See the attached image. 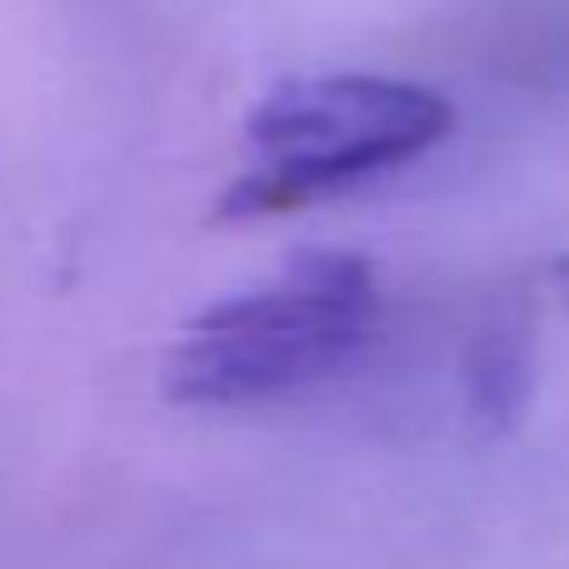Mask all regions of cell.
<instances>
[{"mask_svg":"<svg viewBox=\"0 0 569 569\" xmlns=\"http://www.w3.org/2000/svg\"><path fill=\"white\" fill-rule=\"evenodd\" d=\"M455 106L435 86L375 70L290 76L246 110V170L216 196V226L310 210L445 146Z\"/></svg>","mask_w":569,"mask_h":569,"instance_id":"1","label":"cell"},{"mask_svg":"<svg viewBox=\"0 0 569 569\" xmlns=\"http://www.w3.org/2000/svg\"><path fill=\"white\" fill-rule=\"evenodd\" d=\"M380 290L355 250H300L270 284L190 315L160 365L176 405H256L335 375L370 345Z\"/></svg>","mask_w":569,"mask_h":569,"instance_id":"2","label":"cell"},{"mask_svg":"<svg viewBox=\"0 0 569 569\" xmlns=\"http://www.w3.org/2000/svg\"><path fill=\"white\" fill-rule=\"evenodd\" d=\"M525 395H530V355L520 330H490L470 355V400L480 420L515 425Z\"/></svg>","mask_w":569,"mask_h":569,"instance_id":"3","label":"cell"},{"mask_svg":"<svg viewBox=\"0 0 569 569\" xmlns=\"http://www.w3.org/2000/svg\"><path fill=\"white\" fill-rule=\"evenodd\" d=\"M555 280H560V290H565V300H569V260H560V266H555Z\"/></svg>","mask_w":569,"mask_h":569,"instance_id":"4","label":"cell"}]
</instances>
